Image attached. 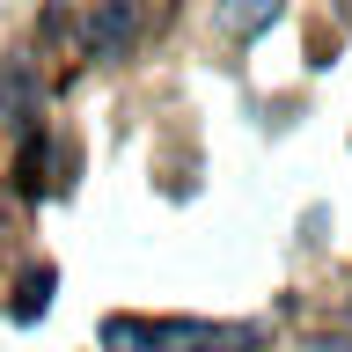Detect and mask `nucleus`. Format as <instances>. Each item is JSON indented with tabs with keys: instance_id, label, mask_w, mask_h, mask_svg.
Listing matches in <instances>:
<instances>
[{
	"instance_id": "nucleus-6",
	"label": "nucleus",
	"mask_w": 352,
	"mask_h": 352,
	"mask_svg": "<svg viewBox=\"0 0 352 352\" xmlns=\"http://www.w3.org/2000/svg\"><path fill=\"white\" fill-rule=\"evenodd\" d=\"M338 15H345V22H352V0H338Z\"/></svg>"
},
{
	"instance_id": "nucleus-5",
	"label": "nucleus",
	"mask_w": 352,
	"mask_h": 352,
	"mask_svg": "<svg viewBox=\"0 0 352 352\" xmlns=\"http://www.w3.org/2000/svg\"><path fill=\"white\" fill-rule=\"evenodd\" d=\"M301 352H352L345 338H316V345H301Z\"/></svg>"
},
{
	"instance_id": "nucleus-7",
	"label": "nucleus",
	"mask_w": 352,
	"mask_h": 352,
	"mask_svg": "<svg viewBox=\"0 0 352 352\" xmlns=\"http://www.w3.org/2000/svg\"><path fill=\"white\" fill-rule=\"evenodd\" d=\"M345 316H352V301H345Z\"/></svg>"
},
{
	"instance_id": "nucleus-1",
	"label": "nucleus",
	"mask_w": 352,
	"mask_h": 352,
	"mask_svg": "<svg viewBox=\"0 0 352 352\" xmlns=\"http://www.w3.org/2000/svg\"><path fill=\"white\" fill-rule=\"evenodd\" d=\"M103 338L118 352H228V345H250V330H228V323H125V316H110Z\"/></svg>"
},
{
	"instance_id": "nucleus-4",
	"label": "nucleus",
	"mask_w": 352,
	"mask_h": 352,
	"mask_svg": "<svg viewBox=\"0 0 352 352\" xmlns=\"http://www.w3.org/2000/svg\"><path fill=\"white\" fill-rule=\"evenodd\" d=\"M44 294H52V272H30V294H22V316H44Z\"/></svg>"
},
{
	"instance_id": "nucleus-2",
	"label": "nucleus",
	"mask_w": 352,
	"mask_h": 352,
	"mask_svg": "<svg viewBox=\"0 0 352 352\" xmlns=\"http://www.w3.org/2000/svg\"><path fill=\"white\" fill-rule=\"evenodd\" d=\"M81 37H88V59L118 66V59L132 52V37H140V0H96Z\"/></svg>"
},
{
	"instance_id": "nucleus-3",
	"label": "nucleus",
	"mask_w": 352,
	"mask_h": 352,
	"mask_svg": "<svg viewBox=\"0 0 352 352\" xmlns=\"http://www.w3.org/2000/svg\"><path fill=\"white\" fill-rule=\"evenodd\" d=\"M279 8H286V0H228V8H220V30L257 37V30H272V22H279Z\"/></svg>"
}]
</instances>
